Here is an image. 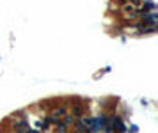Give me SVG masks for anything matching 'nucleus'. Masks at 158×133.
<instances>
[{
	"instance_id": "1",
	"label": "nucleus",
	"mask_w": 158,
	"mask_h": 133,
	"mask_svg": "<svg viewBox=\"0 0 158 133\" xmlns=\"http://www.w3.org/2000/svg\"><path fill=\"white\" fill-rule=\"evenodd\" d=\"M71 115H73V117H82V115H84V105L78 103V101H75L73 108H71Z\"/></svg>"
}]
</instances>
